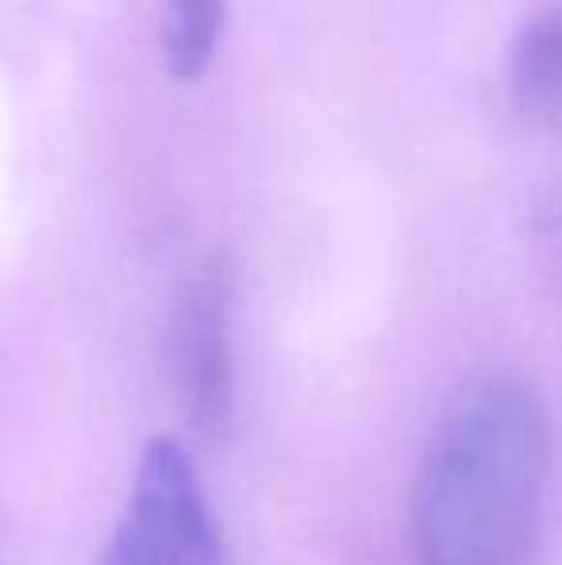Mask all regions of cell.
I'll use <instances>...</instances> for the list:
<instances>
[{
	"label": "cell",
	"mask_w": 562,
	"mask_h": 565,
	"mask_svg": "<svg viewBox=\"0 0 562 565\" xmlns=\"http://www.w3.org/2000/svg\"><path fill=\"white\" fill-rule=\"evenodd\" d=\"M551 473V416L528 381L463 385L432 431L413 497L416 565H524Z\"/></svg>",
	"instance_id": "obj_1"
},
{
	"label": "cell",
	"mask_w": 562,
	"mask_h": 565,
	"mask_svg": "<svg viewBox=\"0 0 562 565\" xmlns=\"http://www.w3.org/2000/svg\"><path fill=\"white\" fill-rule=\"evenodd\" d=\"M93 565H224V539L193 454L170 435L142 447L128 504Z\"/></svg>",
	"instance_id": "obj_2"
},
{
	"label": "cell",
	"mask_w": 562,
	"mask_h": 565,
	"mask_svg": "<svg viewBox=\"0 0 562 565\" xmlns=\"http://www.w3.org/2000/svg\"><path fill=\"white\" fill-rule=\"evenodd\" d=\"M170 370L185 419L201 439L227 431L235 404L232 358V277L220 262L193 274L173 305Z\"/></svg>",
	"instance_id": "obj_3"
},
{
	"label": "cell",
	"mask_w": 562,
	"mask_h": 565,
	"mask_svg": "<svg viewBox=\"0 0 562 565\" xmlns=\"http://www.w3.org/2000/svg\"><path fill=\"white\" fill-rule=\"evenodd\" d=\"M512 97L532 124L562 131V4L520 31L512 51Z\"/></svg>",
	"instance_id": "obj_4"
},
{
	"label": "cell",
	"mask_w": 562,
	"mask_h": 565,
	"mask_svg": "<svg viewBox=\"0 0 562 565\" xmlns=\"http://www.w3.org/2000/svg\"><path fill=\"white\" fill-rule=\"evenodd\" d=\"M220 28H224V0H166V70L178 82H197L216 54Z\"/></svg>",
	"instance_id": "obj_5"
},
{
	"label": "cell",
	"mask_w": 562,
	"mask_h": 565,
	"mask_svg": "<svg viewBox=\"0 0 562 565\" xmlns=\"http://www.w3.org/2000/svg\"><path fill=\"white\" fill-rule=\"evenodd\" d=\"M536 243H540V262H543V269H548L551 285L562 289V193L540 212Z\"/></svg>",
	"instance_id": "obj_6"
}]
</instances>
